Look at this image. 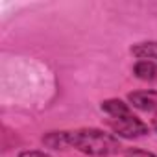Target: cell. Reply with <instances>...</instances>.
I'll return each instance as SVG.
<instances>
[{
	"label": "cell",
	"mask_w": 157,
	"mask_h": 157,
	"mask_svg": "<svg viewBox=\"0 0 157 157\" xmlns=\"http://www.w3.org/2000/svg\"><path fill=\"white\" fill-rule=\"evenodd\" d=\"M67 144L80 150L82 153L94 157L115 155L122 150L120 142L100 129H80V131H67Z\"/></svg>",
	"instance_id": "6da1fadb"
},
{
	"label": "cell",
	"mask_w": 157,
	"mask_h": 157,
	"mask_svg": "<svg viewBox=\"0 0 157 157\" xmlns=\"http://www.w3.org/2000/svg\"><path fill=\"white\" fill-rule=\"evenodd\" d=\"M128 100L133 104V107H137L140 111H157V91L129 93Z\"/></svg>",
	"instance_id": "3957f363"
},
{
	"label": "cell",
	"mask_w": 157,
	"mask_h": 157,
	"mask_svg": "<svg viewBox=\"0 0 157 157\" xmlns=\"http://www.w3.org/2000/svg\"><path fill=\"white\" fill-rule=\"evenodd\" d=\"M131 52L140 57V59H157V43H142V44H135L131 48Z\"/></svg>",
	"instance_id": "52a82bcc"
},
{
	"label": "cell",
	"mask_w": 157,
	"mask_h": 157,
	"mask_svg": "<svg viewBox=\"0 0 157 157\" xmlns=\"http://www.w3.org/2000/svg\"><path fill=\"white\" fill-rule=\"evenodd\" d=\"M43 142L46 144V146H50V148H54V150H65V148H68V144H67V131H54V133H48V135H44L43 137Z\"/></svg>",
	"instance_id": "8992f818"
},
{
	"label": "cell",
	"mask_w": 157,
	"mask_h": 157,
	"mask_svg": "<svg viewBox=\"0 0 157 157\" xmlns=\"http://www.w3.org/2000/svg\"><path fill=\"white\" fill-rule=\"evenodd\" d=\"M124 157H155L153 153L150 151H144V150H137V148H128L124 151Z\"/></svg>",
	"instance_id": "ba28073f"
},
{
	"label": "cell",
	"mask_w": 157,
	"mask_h": 157,
	"mask_svg": "<svg viewBox=\"0 0 157 157\" xmlns=\"http://www.w3.org/2000/svg\"><path fill=\"white\" fill-rule=\"evenodd\" d=\"M19 157H50V155H46V153H43V151H35V150H32V151H21Z\"/></svg>",
	"instance_id": "9c48e42d"
},
{
	"label": "cell",
	"mask_w": 157,
	"mask_h": 157,
	"mask_svg": "<svg viewBox=\"0 0 157 157\" xmlns=\"http://www.w3.org/2000/svg\"><path fill=\"white\" fill-rule=\"evenodd\" d=\"M105 126H109L117 135H120L124 139H137V137H142L148 133V126L133 115L111 117L105 120Z\"/></svg>",
	"instance_id": "7a4b0ae2"
},
{
	"label": "cell",
	"mask_w": 157,
	"mask_h": 157,
	"mask_svg": "<svg viewBox=\"0 0 157 157\" xmlns=\"http://www.w3.org/2000/svg\"><path fill=\"white\" fill-rule=\"evenodd\" d=\"M153 128H155V131H157V115L153 117Z\"/></svg>",
	"instance_id": "30bf717a"
},
{
	"label": "cell",
	"mask_w": 157,
	"mask_h": 157,
	"mask_svg": "<svg viewBox=\"0 0 157 157\" xmlns=\"http://www.w3.org/2000/svg\"><path fill=\"white\" fill-rule=\"evenodd\" d=\"M133 72H135L137 78H140V80H155L157 78V67L151 61H146V59H140L133 67Z\"/></svg>",
	"instance_id": "277c9868"
},
{
	"label": "cell",
	"mask_w": 157,
	"mask_h": 157,
	"mask_svg": "<svg viewBox=\"0 0 157 157\" xmlns=\"http://www.w3.org/2000/svg\"><path fill=\"white\" fill-rule=\"evenodd\" d=\"M102 109H104L105 113H109L111 117H126V115H131L128 104H124L122 100H117V98L105 100V102L102 104Z\"/></svg>",
	"instance_id": "5b68a950"
}]
</instances>
